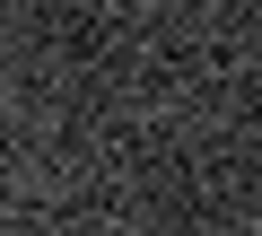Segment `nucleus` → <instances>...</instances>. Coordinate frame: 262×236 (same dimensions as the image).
I'll return each instance as SVG.
<instances>
[]
</instances>
